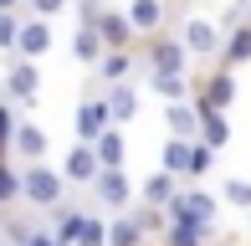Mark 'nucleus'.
<instances>
[{
    "mask_svg": "<svg viewBox=\"0 0 251 246\" xmlns=\"http://www.w3.org/2000/svg\"><path fill=\"white\" fill-rule=\"evenodd\" d=\"M21 200H26L31 210H51L67 200V180H62V170H51L47 159H36V164H21Z\"/></svg>",
    "mask_w": 251,
    "mask_h": 246,
    "instance_id": "f257e3e1",
    "label": "nucleus"
},
{
    "mask_svg": "<svg viewBox=\"0 0 251 246\" xmlns=\"http://www.w3.org/2000/svg\"><path fill=\"white\" fill-rule=\"evenodd\" d=\"M164 216H169V221H185V226H205V231H210L215 200L205 195V190H175V200L164 205Z\"/></svg>",
    "mask_w": 251,
    "mask_h": 246,
    "instance_id": "f03ea898",
    "label": "nucleus"
},
{
    "mask_svg": "<svg viewBox=\"0 0 251 246\" xmlns=\"http://www.w3.org/2000/svg\"><path fill=\"white\" fill-rule=\"evenodd\" d=\"M41 98V67L36 62H10V72H5V103H16V108H31Z\"/></svg>",
    "mask_w": 251,
    "mask_h": 246,
    "instance_id": "7ed1b4c3",
    "label": "nucleus"
},
{
    "mask_svg": "<svg viewBox=\"0 0 251 246\" xmlns=\"http://www.w3.org/2000/svg\"><path fill=\"white\" fill-rule=\"evenodd\" d=\"M87 190H93V200H98L102 210H113V216L133 205V185H128V174H123V170H98V180L87 185Z\"/></svg>",
    "mask_w": 251,
    "mask_h": 246,
    "instance_id": "20e7f679",
    "label": "nucleus"
},
{
    "mask_svg": "<svg viewBox=\"0 0 251 246\" xmlns=\"http://www.w3.org/2000/svg\"><path fill=\"white\" fill-rule=\"evenodd\" d=\"M72 128H77V144H93L102 128H113V113H108V98H82L77 103V118H72Z\"/></svg>",
    "mask_w": 251,
    "mask_h": 246,
    "instance_id": "39448f33",
    "label": "nucleus"
},
{
    "mask_svg": "<svg viewBox=\"0 0 251 246\" xmlns=\"http://www.w3.org/2000/svg\"><path fill=\"white\" fill-rule=\"evenodd\" d=\"M51 51V26L41 16H26L21 21V36H16V57L21 62H41Z\"/></svg>",
    "mask_w": 251,
    "mask_h": 246,
    "instance_id": "423d86ee",
    "label": "nucleus"
},
{
    "mask_svg": "<svg viewBox=\"0 0 251 246\" xmlns=\"http://www.w3.org/2000/svg\"><path fill=\"white\" fill-rule=\"evenodd\" d=\"M179 41H185L190 57H215V51H221V26L205 21V16H190L185 31H179Z\"/></svg>",
    "mask_w": 251,
    "mask_h": 246,
    "instance_id": "0eeeda50",
    "label": "nucleus"
},
{
    "mask_svg": "<svg viewBox=\"0 0 251 246\" xmlns=\"http://www.w3.org/2000/svg\"><path fill=\"white\" fill-rule=\"evenodd\" d=\"M144 62H149V72H185V67H190V51H185L179 36H159V41H149Z\"/></svg>",
    "mask_w": 251,
    "mask_h": 246,
    "instance_id": "6e6552de",
    "label": "nucleus"
},
{
    "mask_svg": "<svg viewBox=\"0 0 251 246\" xmlns=\"http://www.w3.org/2000/svg\"><path fill=\"white\" fill-rule=\"evenodd\" d=\"M98 149L93 144H72V149H67V159H62V180L67 185H93L98 180Z\"/></svg>",
    "mask_w": 251,
    "mask_h": 246,
    "instance_id": "1a4fd4ad",
    "label": "nucleus"
},
{
    "mask_svg": "<svg viewBox=\"0 0 251 246\" xmlns=\"http://www.w3.org/2000/svg\"><path fill=\"white\" fill-rule=\"evenodd\" d=\"M93 31L102 36V47H118V51H128V47H133L128 10H108V5H102V10H98V21H93Z\"/></svg>",
    "mask_w": 251,
    "mask_h": 246,
    "instance_id": "9d476101",
    "label": "nucleus"
},
{
    "mask_svg": "<svg viewBox=\"0 0 251 246\" xmlns=\"http://www.w3.org/2000/svg\"><path fill=\"white\" fill-rule=\"evenodd\" d=\"M10 154H16V164H36V159H47V133H41L36 123L21 118V123H16V139H10Z\"/></svg>",
    "mask_w": 251,
    "mask_h": 246,
    "instance_id": "9b49d317",
    "label": "nucleus"
},
{
    "mask_svg": "<svg viewBox=\"0 0 251 246\" xmlns=\"http://www.w3.org/2000/svg\"><path fill=\"white\" fill-rule=\"evenodd\" d=\"M102 98H108V113H113V123H118V128L139 118V87H133V82H113Z\"/></svg>",
    "mask_w": 251,
    "mask_h": 246,
    "instance_id": "f8f14e48",
    "label": "nucleus"
},
{
    "mask_svg": "<svg viewBox=\"0 0 251 246\" xmlns=\"http://www.w3.org/2000/svg\"><path fill=\"white\" fill-rule=\"evenodd\" d=\"M190 103H195V108H221V113H226V108L236 103V77L231 72H215L210 82H205V93H195Z\"/></svg>",
    "mask_w": 251,
    "mask_h": 246,
    "instance_id": "ddd939ff",
    "label": "nucleus"
},
{
    "mask_svg": "<svg viewBox=\"0 0 251 246\" xmlns=\"http://www.w3.org/2000/svg\"><path fill=\"white\" fill-rule=\"evenodd\" d=\"M164 123H169V139H200V108L195 103H169Z\"/></svg>",
    "mask_w": 251,
    "mask_h": 246,
    "instance_id": "4468645a",
    "label": "nucleus"
},
{
    "mask_svg": "<svg viewBox=\"0 0 251 246\" xmlns=\"http://www.w3.org/2000/svg\"><path fill=\"white\" fill-rule=\"evenodd\" d=\"M128 72H133V47H128V51L108 47V51L98 57V82H102V87H113V82H128Z\"/></svg>",
    "mask_w": 251,
    "mask_h": 246,
    "instance_id": "2eb2a0df",
    "label": "nucleus"
},
{
    "mask_svg": "<svg viewBox=\"0 0 251 246\" xmlns=\"http://www.w3.org/2000/svg\"><path fill=\"white\" fill-rule=\"evenodd\" d=\"M221 62H226V72L241 67V62H251V21H241L236 31H226V36H221Z\"/></svg>",
    "mask_w": 251,
    "mask_h": 246,
    "instance_id": "dca6fc26",
    "label": "nucleus"
},
{
    "mask_svg": "<svg viewBox=\"0 0 251 246\" xmlns=\"http://www.w3.org/2000/svg\"><path fill=\"white\" fill-rule=\"evenodd\" d=\"M128 26H133V36H154V31L164 26V0H133L128 5Z\"/></svg>",
    "mask_w": 251,
    "mask_h": 246,
    "instance_id": "f3484780",
    "label": "nucleus"
},
{
    "mask_svg": "<svg viewBox=\"0 0 251 246\" xmlns=\"http://www.w3.org/2000/svg\"><path fill=\"white\" fill-rule=\"evenodd\" d=\"M93 149H98V164H102V170H123V154H128V144H123V128H118V123L98 133Z\"/></svg>",
    "mask_w": 251,
    "mask_h": 246,
    "instance_id": "a211bd4d",
    "label": "nucleus"
},
{
    "mask_svg": "<svg viewBox=\"0 0 251 246\" xmlns=\"http://www.w3.org/2000/svg\"><path fill=\"white\" fill-rule=\"evenodd\" d=\"M175 190H179V180H175V174H164V170H154L149 180L139 185V200H144V205H159V210H164L169 200H175Z\"/></svg>",
    "mask_w": 251,
    "mask_h": 246,
    "instance_id": "6ab92c4d",
    "label": "nucleus"
},
{
    "mask_svg": "<svg viewBox=\"0 0 251 246\" xmlns=\"http://www.w3.org/2000/svg\"><path fill=\"white\" fill-rule=\"evenodd\" d=\"M108 246H144V226H139L133 210H118L108 221Z\"/></svg>",
    "mask_w": 251,
    "mask_h": 246,
    "instance_id": "aec40b11",
    "label": "nucleus"
},
{
    "mask_svg": "<svg viewBox=\"0 0 251 246\" xmlns=\"http://www.w3.org/2000/svg\"><path fill=\"white\" fill-rule=\"evenodd\" d=\"M200 144H210V149L231 144V123H226L221 108H200Z\"/></svg>",
    "mask_w": 251,
    "mask_h": 246,
    "instance_id": "412c9836",
    "label": "nucleus"
},
{
    "mask_svg": "<svg viewBox=\"0 0 251 246\" xmlns=\"http://www.w3.org/2000/svg\"><path fill=\"white\" fill-rule=\"evenodd\" d=\"M149 87L164 103H190V77L185 72H149Z\"/></svg>",
    "mask_w": 251,
    "mask_h": 246,
    "instance_id": "4be33fe9",
    "label": "nucleus"
},
{
    "mask_svg": "<svg viewBox=\"0 0 251 246\" xmlns=\"http://www.w3.org/2000/svg\"><path fill=\"white\" fill-rule=\"evenodd\" d=\"M82 216H87V210H67V205H56V210H51V236L62 241V246H77V231H82Z\"/></svg>",
    "mask_w": 251,
    "mask_h": 246,
    "instance_id": "5701e85b",
    "label": "nucleus"
},
{
    "mask_svg": "<svg viewBox=\"0 0 251 246\" xmlns=\"http://www.w3.org/2000/svg\"><path fill=\"white\" fill-rule=\"evenodd\" d=\"M102 51H108V47H102V36H98V31H93V26H77V36H72V57L82 62V67H98Z\"/></svg>",
    "mask_w": 251,
    "mask_h": 246,
    "instance_id": "b1692460",
    "label": "nucleus"
},
{
    "mask_svg": "<svg viewBox=\"0 0 251 246\" xmlns=\"http://www.w3.org/2000/svg\"><path fill=\"white\" fill-rule=\"evenodd\" d=\"M190 144H195V139H169V144H164V154H159V170L179 180V174L190 170Z\"/></svg>",
    "mask_w": 251,
    "mask_h": 246,
    "instance_id": "393cba45",
    "label": "nucleus"
},
{
    "mask_svg": "<svg viewBox=\"0 0 251 246\" xmlns=\"http://www.w3.org/2000/svg\"><path fill=\"white\" fill-rule=\"evenodd\" d=\"M164 246H205V226H185V221H169V226H164Z\"/></svg>",
    "mask_w": 251,
    "mask_h": 246,
    "instance_id": "a878e982",
    "label": "nucleus"
},
{
    "mask_svg": "<svg viewBox=\"0 0 251 246\" xmlns=\"http://www.w3.org/2000/svg\"><path fill=\"white\" fill-rule=\"evenodd\" d=\"M0 205H21V164L0 159Z\"/></svg>",
    "mask_w": 251,
    "mask_h": 246,
    "instance_id": "bb28decb",
    "label": "nucleus"
},
{
    "mask_svg": "<svg viewBox=\"0 0 251 246\" xmlns=\"http://www.w3.org/2000/svg\"><path fill=\"white\" fill-rule=\"evenodd\" d=\"M77 246H108V221H102V216H82Z\"/></svg>",
    "mask_w": 251,
    "mask_h": 246,
    "instance_id": "cd10ccee",
    "label": "nucleus"
},
{
    "mask_svg": "<svg viewBox=\"0 0 251 246\" xmlns=\"http://www.w3.org/2000/svg\"><path fill=\"white\" fill-rule=\"evenodd\" d=\"M16 123H21L16 103H5V98H0V159L10 154V139H16Z\"/></svg>",
    "mask_w": 251,
    "mask_h": 246,
    "instance_id": "c85d7f7f",
    "label": "nucleus"
},
{
    "mask_svg": "<svg viewBox=\"0 0 251 246\" xmlns=\"http://www.w3.org/2000/svg\"><path fill=\"white\" fill-rule=\"evenodd\" d=\"M21 10H0V51H16V36H21Z\"/></svg>",
    "mask_w": 251,
    "mask_h": 246,
    "instance_id": "c756f323",
    "label": "nucleus"
},
{
    "mask_svg": "<svg viewBox=\"0 0 251 246\" xmlns=\"http://www.w3.org/2000/svg\"><path fill=\"white\" fill-rule=\"evenodd\" d=\"M210 159H215V149L195 139V144H190V170H185V180H200V174L210 170Z\"/></svg>",
    "mask_w": 251,
    "mask_h": 246,
    "instance_id": "7c9ffc66",
    "label": "nucleus"
},
{
    "mask_svg": "<svg viewBox=\"0 0 251 246\" xmlns=\"http://www.w3.org/2000/svg\"><path fill=\"white\" fill-rule=\"evenodd\" d=\"M226 205L251 210V185H246V180H226Z\"/></svg>",
    "mask_w": 251,
    "mask_h": 246,
    "instance_id": "2f4dec72",
    "label": "nucleus"
},
{
    "mask_svg": "<svg viewBox=\"0 0 251 246\" xmlns=\"http://www.w3.org/2000/svg\"><path fill=\"white\" fill-rule=\"evenodd\" d=\"M62 5H67V0H26V16H41V21H51Z\"/></svg>",
    "mask_w": 251,
    "mask_h": 246,
    "instance_id": "473e14b6",
    "label": "nucleus"
},
{
    "mask_svg": "<svg viewBox=\"0 0 251 246\" xmlns=\"http://www.w3.org/2000/svg\"><path fill=\"white\" fill-rule=\"evenodd\" d=\"M21 246H62V241H56V236H51V231H31V236H26V241H21Z\"/></svg>",
    "mask_w": 251,
    "mask_h": 246,
    "instance_id": "72a5a7b5",
    "label": "nucleus"
},
{
    "mask_svg": "<svg viewBox=\"0 0 251 246\" xmlns=\"http://www.w3.org/2000/svg\"><path fill=\"white\" fill-rule=\"evenodd\" d=\"M0 10H21L26 16V0H0Z\"/></svg>",
    "mask_w": 251,
    "mask_h": 246,
    "instance_id": "f704fd0d",
    "label": "nucleus"
},
{
    "mask_svg": "<svg viewBox=\"0 0 251 246\" xmlns=\"http://www.w3.org/2000/svg\"><path fill=\"white\" fill-rule=\"evenodd\" d=\"M0 246H5V236H0Z\"/></svg>",
    "mask_w": 251,
    "mask_h": 246,
    "instance_id": "c9c22d12",
    "label": "nucleus"
}]
</instances>
